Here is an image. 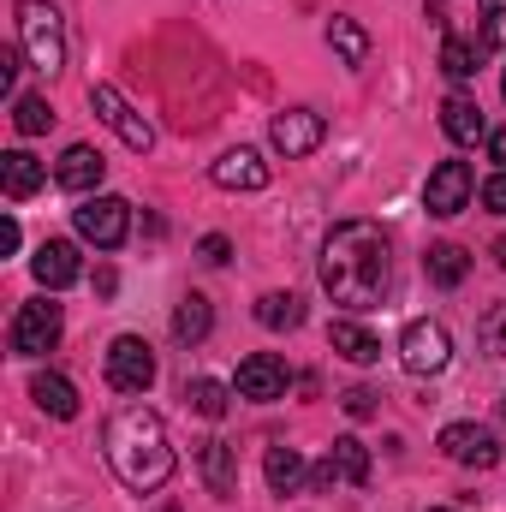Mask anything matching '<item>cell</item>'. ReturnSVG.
Wrapping results in <instances>:
<instances>
[{"label":"cell","mask_w":506,"mask_h":512,"mask_svg":"<svg viewBox=\"0 0 506 512\" xmlns=\"http://www.w3.org/2000/svg\"><path fill=\"white\" fill-rule=\"evenodd\" d=\"M477 42H465V36H447V48H441V72L453 78V84H465V78H477Z\"/></svg>","instance_id":"83f0119b"},{"label":"cell","mask_w":506,"mask_h":512,"mask_svg":"<svg viewBox=\"0 0 506 512\" xmlns=\"http://www.w3.org/2000/svg\"><path fill=\"white\" fill-rule=\"evenodd\" d=\"M0 251H6V256L18 251V221H12V215H6V221H0Z\"/></svg>","instance_id":"e575fe53"},{"label":"cell","mask_w":506,"mask_h":512,"mask_svg":"<svg viewBox=\"0 0 506 512\" xmlns=\"http://www.w3.org/2000/svg\"><path fill=\"white\" fill-rule=\"evenodd\" d=\"M328 48L346 60V66H364L370 60V30L358 18H328Z\"/></svg>","instance_id":"cb8c5ba5"},{"label":"cell","mask_w":506,"mask_h":512,"mask_svg":"<svg viewBox=\"0 0 506 512\" xmlns=\"http://www.w3.org/2000/svg\"><path fill=\"white\" fill-rule=\"evenodd\" d=\"M483 209H489V215H506V167L483 185Z\"/></svg>","instance_id":"d6a6232c"},{"label":"cell","mask_w":506,"mask_h":512,"mask_svg":"<svg viewBox=\"0 0 506 512\" xmlns=\"http://www.w3.org/2000/svg\"><path fill=\"white\" fill-rule=\"evenodd\" d=\"M262 477H268V489H274V495H298L310 471H304V453H298V447H268Z\"/></svg>","instance_id":"44dd1931"},{"label":"cell","mask_w":506,"mask_h":512,"mask_svg":"<svg viewBox=\"0 0 506 512\" xmlns=\"http://www.w3.org/2000/svg\"><path fill=\"white\" fill-rule=\"evenodd\" d=\"M286 364L274 358V352H251L245 364H239V382H233V393L239 399H256V405H268V399H286Z\"/></svg>","instance_id":"4fadbf2b"},{"label":"cell","mask_w":506,"mask_h":512,"mask_svg":"<svg viewBox=\"0 0 506 512\" xmlns=\"http://www.w3.org/2000/svg\"><path fill=\"white\" fill-rule=\"evenodd\" d=\"M483 346H489L495 358H506V304H495V310L483 316Z\"/></svg>","instance_id":"4dcf8cb0"},{"label":"cell","mask_w":506,"mask_h":512,"mask_svg":"<svg viewBox=\"0 0 506 512\" xmlns=\"http://www.w3.org/2000/svg\"><path fill=\"white\" fill-rule=\"evenodd\" d=\"M310 483H316V489H334V483L364 489V483H370V447H364L358 435H340V441L328 447V459L310 471Z\"/></svg>","instance_id":"30bf717a"},{"label":"cell","mask_w":506,"mask_h":512,"mask_svg":"<svg viewBox=\"0 0 506 512\" xmlns=\"http://www.w3.org/2000/svg\"><path fill=\"white\" fill-rule=\"evenodd\" d=\"M12 78H18V60H12V54H0V90H6V96H12Z\"/></svg>","instance_id":"d590c367"},{"label":"cell","mask_w":506,"mask_h":512,"mask_svg":"<svg viewBox=\"0 0 506 512\" xmlns=\"http://www.w3.org/2000/svg\"><path fill=\"white\" fill-rule=\"evenodd\" d=\"M102 173H108V161H102V149H90V143H72V149L60 155V167H54V179H60L66 191H78V197H90V191L102 185Z\"/></svg>","instance_id":"e0dca14e"},{"label":"cell","mask_w":506,"mask_h":512,"mask_svg":"<svg viewBox=\"0 0 506 512\" xmlns=\"http://www.w3.org/2000/svg\"><path fill=\"white\" fill-rule=\"evenodd\" d=\"M399 364H405L411 376H441V370L453 364L447 328H441V322H405V334H399Z\"/></svg>","instance_id":"8992f818"},{"label":"cell","mask_w":506,"mask_h":512,"mask_svg":"<svg viewBox=\"0 0 506 512\" xmlns=\"http://www.w3.org/2000/svg\"><path fill=\"white\" fill-rule=\"evenodd\" d=\"M501 90H506V78H501Z\"/></svg>","instance_id":"60d3db41"},{"label":"cell","mask_w":506,"mask_h":512,"mask_svg":"<svg viewBox=\"0 0 506 512\" xmlns=\"http://www.w3.org/2000/svg\"><path fill=\"white\" fill-rule=\"evenodd\" d=\"M102 459H108V471L126 483L131 495H149V489L173 483V471H179V453L167 441V423L149 405L108 411V423H102Z\"/></svg>","instance_id":"7a4b0ae2"},{"label":"cell","mask_w":506,"mask_h":512,"mask_svg":"<svg viewBox=\"0 0 506 512\" xmlns=\"http://www.w3.org/2000/svg\"><path fill=\"white\" fill-rule=\"evenodd\" d=\"M495 262H501V268H506V233H501V239H495Z\"/></svg>","instance_id":"74e56055"},{"label":"cell","mask_w":506,"mask_h":512,"mask_svg":"<svg viewBox=\"0 0 506 512\" xmlns=\"http://www.w3.org/2000/svg\"><path fill=\"white\" fill-rule=\"evenodd\" d=\"M256 322H262L268 334H286V328L304 322V304H298L292 292H268V298H256Z\"/></svg>","instance_id":"484cf974"},{"label":"cell","mask_w":506,"mask_h":512,"mask_svg":"<svg viewBox=\"0 0 506 512\" xmlns=\"http://www.w3.org/2000/svg\"><path fill=\"white\" fill-rule=\"evenodd\" d=\"M90 108L102 114V126H108V131H120V143H126V149H137V155H149V149H155V126L131 108L114 84H90Z\"/></svg>","instance_id":"52a82bcc"},{"label":"cell","mask_w":506,"mask_h":512,"mask_svg":"<svg viewBox=\"0 0 506 512\" xmlns=\"http://www.w3.org/2000/svg\"><path fill=\"white\" fill-rule=\"evenodd\" d=\"M441 453H447L453 465H477V471H495V465H501V441H495V429H483V423H447V429H441Z\"/></svg>","instance_id":"7c38bea8"},{"label":"cell","mask_w":506,"mask_h":512,"mask_svg":"<svg viewBox=\"0 0 506 512\" xmlns=\"http://www.w3.org/2000/svg\"><path fill=\"white\" fill-rule=\"evenodd\" d=\"M18 42H24L30 66L54 78V72L66 66V24H60V6H48V0H18Z\"/></svg>","instance_id":"3957f363"},{"label":"cell","mask_w":506,"mask_h":512,"mask_svg":"<svg viewBox=\"0 0 506 512\" xmlns=\"http://www.w3.org/2000/svg\"><path fill=\"white\" fill-rule=\"evenodd\" d=\"M209 179H215L221 191H262V185H268V161L239 143V149H227V155L209 167Z\"/></svg>","instance_id":"9a60e30c"},{"label":"cell","mask_w":506,"mask_h":512,"mask_svg":"<svg viewBox=\"0 0 506 512\" xmlns=\"http://www.w3.org/2000/svg\"><path fill=\"white\" fill-rule=\"evenodd\" d=\"M30 399H36L48 417H60V423H72V417H78V387L66 382V376H54V370L30 376Z\"/></svg>","instance_id":"d6986e66"},{"label":"cell","mask_w":506,"mask_h":512,"mask_svg":"<svg viewBox=\"0 0 506 512\" xmlns=\"http://www.w3.org/2000/svg\"><path fill=\"white\" fill-rule=\"evenodd\" d=\"M108 387L114 393H149L155 387V352H149V340L120 334L108 346Z\"/></svg>","instance_id":"ba28073f"},{"label":"cell","mask_w":506,"mask_h":512,"mask_svg":"<svg viewBox=\"0 0 506 512\" xmlns=\"http://www.w3.org/2000/svg\"><path fill=\"white\" fill-rule=\"evenodd\" d=\"M185 405L197 411V417H227V405H233V387L215 382V376H197V382H185Z\"/></svg>","instance_id":"d4e9b609"},{"label":"cell","mask_w":506,"mask_h":512,"mask_svg":"<svg viewBox=\"0 0 506 512\" xmlns=\"http://www.w3.org/2000/svg\"><path fill=\"white\" fill-rule=\"evenodd\" d=\"M209 328H215L209 298H203V292H185L179 310H173V340H179V346H197V340H209Z\"/></svg>","instance_id":"ffe728a7"},{"label":"cell","mask_w":506,"mask_h":512,"mask_svg":"<svg viewBox=\"0 0 506 512\" xmlns=\"http://www.w3.org/2000/svg\"><path fill=\"white\" fill-rule=\"evenodd\" d=\"M274 149L286 155V161H298V155H316L322 149V137H328V120L316 114V108H286V114H274Z\"/></svg>","instance_id":"8fae6325"},{"label":"cell","mask_w":506,"mask_h":512,"mask_svg":"<svg viewBox=\"0 0 506 512\" xmlns=\"http://www.w3.org/2000/svg\"><path fill=\"white\" fill-rule=\"evenodd\" d=\"M12 126L24 131V137H42V131L54 126V108L42 96H12Z\"/></svg>","instance_id":"f1b7e54d"},{"label":"cell","mask_w":506,"mask_h":512,"mask_svg":"<svg viewBox=\"0 0 506 512\" xmlns=\"http://www.w3.org/2000/svg\"><path fill=\"white\" fill-rule=\"evenodd\" d=\"M441 131H447L453 143H477L489 126H483V108H477L471 96H447V102H441Z\"/></svg>","instance_id":"7402d4cb"},{"label":"cell","mask_w":506,"mask_h":512,"mask_svg":"<svg viewBox=\"0 0 506 512\" xmlns=\"http://www.w3.org/2000/svg\"><path fill=\"white\" fill-rule=\"evenodd\" d=\"M429 512H453V507H429Z\"/></svg>","instance_id":"f35d334b"},{"label":"cell","mask_w":506,"mask_h":512,"mask_svg":"<svg viewBox=\"0 0 506 512\" xmlns=\"http://www.w3.org/2000/svg\"><path fill=\"white\" fill-rule=\"evenodd\" d=\"M376 387H346L340 393V405H346V417H376Z\"/></svg>","instance_id":"1f68e13d"},{"label":"cell","mask_w":506,"mask_h":512,"mask_svg":"<svg viewBox=\"0 0 506 512\" xmlns=\"http://www.w3.org/2000/svg\"><path fill=\"white\" fill-rule=\"evenodd\" d=\"M42 179H48V167H42L30 149H6V155H0V185H6V197H12V203L36 197V191H42Z\"/></svg>","instance_id":"ac0fdd59"},{"label":"cell","mask_w":506,"mask_h":512,"mask_svg":"<svg viewBox=\"0 0 506 512\" xmlns=\"http://www.w3.org/2000/svg\"><path fill=\"white\" fill-rule=\"evenodd\" d=\"M471 191H477L471 161H441V167L429 173V185H423V209L447 221V215H459V209L471 203Z\"/></svg>","instance_id":"9c48e42d"},{"label":"cell","mask_w":506,"mask_h":512,"mask_svg":"<svg viewBox=\"0 0 506 512\" xmlns=\"http://www.w3.org/2000/svg\"><path fill=\"white\" fill-rule=\"evenodd\" d=\"M30 268H36L42 292H60V286H72V280L84 274V262H78V245H72V239H42L36 256H30Z\"/></svg>","instance_id":"5bb4252c"},{"label":"cell","mask_w":506,"mask_h":512,"mask_svg":"<svg viewBox=\"0 0 506 512\" xmlns=\"http://www.w3.org/2000/svg\"><path fill=\"white\" fill-rule=\"evenodd\" d=\"M72 221H78V233L96 245V251H120L131 233V203L126 197H84L78 209H72Z\"/></svg>","instance_id":"5b68a950"},{"label":"cell","mask_w":506,"mask_h":512,"mask_svg":"<svg viewBox=\"0 0 506 512\" xmlns=\"http://www.w3.org/2000/svg\"><path fill=\"white\" fill-rule=\"evenodd\" d=\"M322 292L346 310H376L393 286V239L381 233L376 221H340L322 239Z\"/></svg>","instance_id":"6da1fadb"},{"label":"cell","mask_w":506,"mask_h":512,"mask_svg":"<svg viewBox=\"0 0 506 512\" xmlns=\"http://www.w3.org/2000/svg\"><path fill=\"white\" fill-rule=\"evenodd\" d=\"M501 411H506V399H501Z\"/></svg>","instance_id":"b9f144b4"},{"label":"cell","mask_w":506,"mask_h":512,"mask_svg":"<svg viewBox=\"0 0 506 512\" xmlns=\"http://www.w3.org/2000/svg\"><path fill=\"white\" fill-rule=\"evenodd\" d=\"M60 328H66L60 304H54V298H30V304H18V316H12V352H18V358H42V352L60 346Z\"/></svg>","instance_id":"277c9868"},{"label":"cell","mask_w":506,"mask_h":512,"mask_svg":"<svg viewBox=\"0 0 506 512\" xmlns=\"http://www.w3.org/2000/svg\"><path fill=\"white\" fill-rule=\"evenodd\" d=\"M423 268H429L435 286H459V280L471 274V256H465V245H429Z\"/></svg>","instance_id":"4316f807"},{"label":"cell","mask_w":506,"mask_h":512,"mask_svg":"<svg viewBox=\"0 0 506 512\" xmlns=\"http://www.w3.org/2000/svg\"><path fill=\"white\" fill-rule=\"evenodd\" d=\"M328 346H334L346 364H376L381 358V340L370 328H358V322H334V328H328Z\"/></svg>","instance_id":"603a6c76"},{"label":"cell","mask_w":506,"mask_h":512,"mask_svg":"<svg viewBox=\"0 0 506 512\" xmlns=\"http://www.w3.org/2000/svg\"><path fill=\"white\" fill-rule=\"evenodd\" d=\"M197 251H203V262H227V256H233V245H227L221 233H209V239H203Z\"/></svg>","instance_id":"836d02e7"},{"label":"cell","mask_w":506,"mask_h":512,"mask_svg":"<svg viewBox=\"0 0 506 512\" xmlns=\"http://www.w3.org/2000/svg\"><path fill=\"white\" fill-rule=\"evenodd\" d=\"M197 471H203L209 495H221V501H233V495H239V447H233V441H203Z\"/></svg>","instance_id":"2e32d148"},{"label":"cell","mask_w":506,"mask_h":512,"mask_svg":"<svg viewBox=\"0 0 506 512\" xmlns=\"http://www.w3.org/2000/svg\"><path fill=\"white\" fill-rule=\"evenodd\" d=\"M489 149H495V161H501V167H506V126L495 131V137H489Z\"/></svg>","instance_id":"8d00e7d4"},{"label":"cell","mask_w":506,"mask_h":512,"mask_svg":"<svg viewBox=\"0 0 506 512\" xmlns=\"http://www.w3.org/2000/svg\"><path fill=\"white\" fill-rule=\"evenodd\" d=\"M161 512H179V507H161Z\"/></svg>","instance_id":"ab89813d"},{"label":"cell","mask_w":506,"mask_h":512,"mask_svg":"<svg viewBox=\"0 0 506 512\" xmlns=\"http://www.w3.org/2000/svg\"><path fill=\"white\" fill-rule=\"evenodd\" d=\"M477 48H506V0H483V18H477Z\"/></svg>","instance_id":"f546056e"}]
</instances>
